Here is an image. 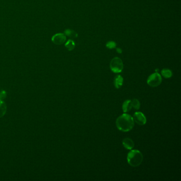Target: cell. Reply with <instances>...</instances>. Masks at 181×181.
Returning a JSON list of instances; mask_svg holds the SVG:
<instances>
[{"label": "cell", "instance_id": "1", "mask_svg": "<svg viewBox=\"0 0 181 181\" xmlns=\"http://www.w3.org/2000/svg\"><path fill=\"white\" fill-rule=\"evenodd\" d=\"M134 120L129 114H123L117 119L116 125L117 129L122 132H128L131 130L134 127Z\"/></svg>", "mask_w": 181, "mask_h": 181}, {"label": "cell", "instance_id": "2", "mask_svg": "<svg viewBox=\"0 0 181 181\" xmlns=\"http://www.w3.org/2000/svg\"><path fill=\"white\" fill-rule=\"evenodd\" d=\"M127 160L130 166L137 167L142 163L143 156L139 150H133L127 154Z\"/></svg>", "mask_w": 181, "mask_h": 181}, {"label": "cell", "instance_id": "3", "mask_svg": "<svg viewBox=\"0 0 181 181\" xmlns=\"http://www.w3.org/2000/svg\"><path fill=\"white\" fill-rule=\"evenodd\" d=\"M111 70L114 73H120L123 69V64L121 58L116 57L113 58L110 63Z\"/></svg>", "mask_w": 181, "mask_h": 181}, {"label": "cell", "instance_id": "4", "mask_svg": "<svg viewBox=\"0 0 181 181\" xmlns=\"http://www.w3.org/2000/svg\"><path fill=\"white\" fill-rule=\"evenodd\" d=\"M162 82V77L157 72L152 74L149 76L147 80V84L152 87H156L160 86Z\"/></svg>", "mask_w": 181, "mask_h": 181}, {"label": "cell", "instance_id": "5", "mask_svg": "<svg viewBox=\"0 0 181 181\" xmlns=\"http://www.w3.org/2000/svg\"><path fill=\"white\" fill-rule=\"evenodd\" d=\"M133 119L136 123L140 125H144L147 122L146 117L142 113L140 112L135 113L134 114Z\"/></svg>", "mask_w": 181, "mask_h": 181}, {"label": "cell", "instance_id": "6", "mask_svg": "<svg viewBox=\"0 0 181 181\" xmlns=\"http://www.w3.org/2000/svg\"><path fill=\"white\" fill-rule=\"evenodd\" d=\"M52 40L54 43L60 45L64 43L66 40V37L62 34H58L53 36Z\"/></svg>", "mask_w": 181, "mask_h": 181}, {"label": "cell", "instance_id": "7", "mask_svg": "<svg viewBox=\"0 0 181 181\" xmlns=\"http://www.w3.org/2000/svg\"><path fill=\"white\" fill-rule=\"evenodd\" d=\"M123 145L125 149H128V150H131L133 148L134 146V143L133 141V140L130 139V138H125L122 141Z\"/></svg>", "mask_w": 181, "mask_h": 181}, {"label": "cell", "instance_id": "8", "mask_svg": "<svg viewBox=\"0 0 181 181\" xmlns=\"http://www.w3.org/2000/svg\"><path fill=\"white\" fill-rule=\"evenodd\" d=\"M123 78L120 75H117L114 78V84L115 88L117 89H119L121 88V87L123 85Z\"/></svg>", "mask_w": 181, "mask_h": 181}, {"label": "cell", "instance_id": "9", "mask_svg": "<svg viewBox=\"0 0 181 181\" xmlns=\"http://www.w3.org/2000/svg\"><path fill=\"white\" fill-rule=\"evenodd\" d=\"M131 101L130 100H125L123 104L122 108H123V112L124 113L128 112L132 109Z\"/></svg>", "mask_w": 181, "mask_h": 181}, {"label": "cell", "instance_id": "10", "mask_svg": "<svg viewBox=\"0 0 181 181\" xmlns=\"http://www.w3.org/2000/svg\"><path fill=\"white\" fill-rule=\"evenodd\" d=\"M7 111V106L2 100L0 99V118L3 117Z\"/></svg>", "mask_w": 181, "mask_h": 181}, {"label": "cell", "instance_id": "11", "mask_svg": "<svg viewBox=\"0 0 181 181\" xmlns=\"http://www.w3.org/2000/svg\"><path fill=\"white\" fill-rule=\"evenodd\" d=\"M161 73H162V76H163L164 78H169L172 76V72L169 69H163Z\"/></svg>", "mask_w": 181, "mask_h": 181}, {"label": "cell", "instance_id": "12", "mask_svg": "<svg viewBox=\"0 0 181 181\" xmlns=\"http://www.w3.org/2000/svg\"><path fill=\"white\" fill-rule=\"evenodd\" d=\"M65 35L71 38H76L78 37V34L74 30H66L65 31Z\"/></svg>", "mask_w": 181, "mask_h": 181}, {"label": "cell", "instance_id": "13", "mask_svg": "<svg viewBox=\"0 0 181 181\" xmlns=\"http://www.w3.org/2000/svg\"><path fill=\"white\" fill-rule=\"evenodd\" d=\"M65 46L67 48V50L69 51H72V50H74L75 48V43L73 41L69 40L65 44Z\"/></svg>", "mask_w": 181, "mask_h": 181}, {"label": "cell", "instance_id": "14", "mask_svg": "<svg viewBox=\"0 0 181 181\" xmlns=\"http://www.w3.org/2000/svg\"><path fill=\"white\" fill-rule=\"evenodd\" d=\"M132 106L136 110H139L140 107V103L137 99H133L131 101Z\"/></svg>", "mask_w": 181, "mask_h": 181}, {"label": "cell", "instance_id": "15", "mask_svg": "<svg viewBox=\"0 0 181 181\" xmlns=\"http://www.w3.org/2000/svg\"><path fill=\"white\" fill-rule=\"evenodd\" d=\"M116 43L114 41H108L107 43L106 44V47L109 48V49H113L114 48L116 47Z\"/></svg>", "mask_w": 181, "mask_h": 181}, {"label": "cell", "instance_id": "16", "mask_svg": "<svg viewBox=\"0 0 181 181\" xmlns=\"http://www.w3.org/2000/svg\"><path fill=\"white\" fill-rule=\"evenodd\" d=\"M6 97V93L5 91H2L0 93V99L1 100H3Z\"/></svg>", "mask_w": 181, "mask_h": 181}, {"label": "cell", "instance_id": "17", "mask_svg": "<svg viewBox=\"0 0 181 181\" xmlns=\"http://www.w3.org/2000/svg\"><path fill=\"white\" fill-rule=\"evenodd\" d=\"M117 51L118 53H120V54L122 53V50H121L120 48H117Z\"/></svg>", "mask_w": 181, "mask_h": 181}]
</instances>
